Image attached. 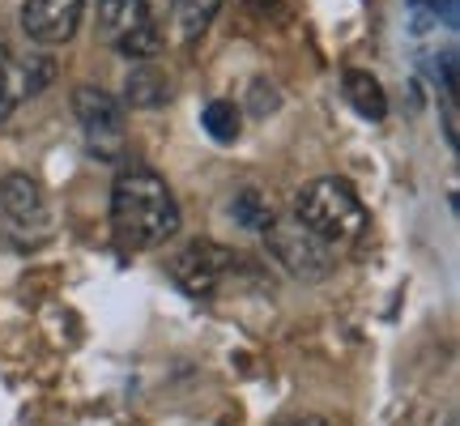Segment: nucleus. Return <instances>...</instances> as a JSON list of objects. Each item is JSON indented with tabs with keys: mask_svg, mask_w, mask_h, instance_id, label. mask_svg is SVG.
I'll use <instances>...</instances> for the list:
<instances>
[{
	"mask_svg": "<svg viewBox=\"0 0 460 426\" xmlns=\"http://www.w3.org/2000/svg\"><path fill=\"white\" fill-rule=\"evenodd\" d=\"M230 264V252L217 244H188L171 261V281L180 286L183 295L192 298H209L217 290V281H222V273H226Z\"/></svg>",
	"mask_w": 460,
	"mask_h": 426,
	"instance_id": "obj_8",
	"label": "nucleus"
},
{
	"mask_svg": "<svg viewBox=\"0 0 460 426\" xmlns=\"http://www.w3.org/2000/svg\"><path fill=\"white\" fill-rule=\"evenodd\" d=\"M0 239L17 252H31L51 239V205L39 180L31 175L0 180Z\"/></svg>",
	"mask_w": 460,
	"mask_h": 426,
	"instance_id": "obj_3",
	"label": "nucleus"
},
{
	"mask_svg": "<svg viewBox=\"0 0 460 426\" xmlns=\"http://www.w3.org/2000/svg\"><path fill=\"white\" fill-rule=\"evenodd\" d=\"M158 48H163V34H158V26H154V17L149 13L115 39V51H119V56H132V60H154Z\"/></svg>",
	"mask_w": 460,
	"mask_h": 426,
	"instance_id": "obj_13",
	"label": "nucleus"
},
{
	"mask_svg": "<svg viewBox=\"0 0 460 426\" xmlns=\"http://www.w3.org/2000/svg\"><path fill=\"white\" fill-rule=\"evenodd\" d=\"M295 217L307 230H315L324 244H349L367 230V205L354 192V183L337 175L307 183L295 197Z\"/></svg>",
	"mask_w": 460,
	"mask_h": 426,
	"instance_id": "obj_2",
	"label": "nucleus"
},
{
	"mask_svg": "<svg viewBox=\"0 0 460 426\" xmlns=\"http://www.w3.org/2000/svg\"><path fill=\"white\" fill-rule=\"evenodd\" d=\"M230 213H234V222H239L243 230H269L273 226V205H269V197L256 192V188L239 192L234 205H230Z\"/></svg>",
	"mask_w": 460,
	"mask_h": 426,
	"instance_id": "obj_14",
	"label": "nucleus"
},
{
	"mask_svg": "<svg viewBox=\"0 0 460 426\" xmlns=\"http://www.w3.org/2000/svg\"><path fill=\"white\" fill-rule=\"evenodd\" d=\"M124 99L137 111H154V107H163L171 99V82H166V73L154 60H137L128 68V77H124Z\"/></svg>",
	"mask_w": 460,
	"mask_h": 426,
	"instance_id": "obj_9",
	"label": "nucleus"
},
{
	"mask_svg": "<svg viewBox=\"0 0 460 426\" xmlns=\"http://www.w3.org/2000/svg\"><path fill=\"white\" fill-rule=\"evenodd\" d=\"M295 426H329L324 418H303V422H295Z\"/></svg>",
	"mask_w": 460,
	"mask_h": 426,
	"instance_id": "obj_17",
	"label": "nucleus"
},
{
	"mask_svg": "<svg viewBox=\"0 0 460 426\" xmlns=\"http://www.w3.org/2000/svg\"><path fill=\"white\" fill-rule=\"evenodd\" d=\"M341 85H345V102H349L362 120H384V115H388V94H384V85H379L371 73L349 68Z\"/></svg>",
	"mask_w": 460,
	"mask_h": 426,
	"instance_id": "obj_10",
	"label": "nucleus"
},
{
	"mask_svg": "<svg viewBox=\"0 0 460 426\" xmlns=\"http://www.w3.org/2000/svg\"><path fill=\"white\" fill-rule=\"evenodd\" d=\"M200 124H205V132L214 137L217 146H230V141H239V132H243V115H239V107H234V102L214 99V102H205Z\"/></svg>",
	"mask_w": 460,
	"mask_h": 426,
	"instance_id": "obj_12",
	"label": "nucleus"
},
{
	"mask_svg": "<svg viewBox=\"0 0 460 426\" xmlns=\"http://www.w3.org/2000/svg\"><path fill=\"white\" fill-rule=\"evenodd\" d=\"M269 235V252L278 256V264H286V273H295L303 281H320L332 273V244H324L315 230H307L303 222H273L264 230Z\"/></svg>",
	"mask_w": 460,
	"mask_h": 426,
	"instance_id": "obj_4",
	"label": "nucleus"
},
{
	"mask_svg": "<svg viewBox=\"0 0 460 426\" xmlns=\"http://www.w3.org/2000/svg\"><path fill=\"white\" fill-rule=\"evenodd\" d=\"M56 82V65L48 56H17L0 43V129L26 99L43 94Z\"/></svg>",
	"mask_w": 460,
	"mask_h": 426,
	"instance_id": "obj_6",
	"label": "nucleus"
},
{
	"mask_svg": "<svg viewBox=\"0 0 460 426\" xmlns=\"http://www.w3.org/2000/svg\"><path fill=\"white\" fill-rule=\"evenodd\" d=\"M73 111L82 120V132L99 158H124V107L102 85H77Z\"/></svg>",
	"mask_w": 460,
	"mask_h": 426,
	"instance_id": "obj_5",
	"label": "nucleus"
},
{
	"mask_svg": "<svg viewBox=\"0 0 460 426\" xmlns=\"http://www.w3.org/2000/svg\"><path fill=\"white\" fill-rule=\"evenodd\" d=\"M247 102H252V115H261V120H264V115H269V111H278V85H269V82H252V99H247Z\"/></svg>",
	"mask_w": 460,
	"mask_h": 426,
	"instance_id": "obj_16",
	"label": "nucleus"
},
{
	"mask_svg": "<svg viewBox=\"0 0 460 426\" xmlns=\"http://www.w3.org/2000/svg\"><path fill=\"white\" fill-rule=\"evenodd\" d=\"M410 9L418 22H435V26H447V31L456 26V17H460L456 0H410Z\"/></svg>",
	"mask_w": 460,
	"mask_h": 426,
	"instance_id": "obj_15",
	"label": "nucleus"
},
{
	"mask_svg": "<svg viewBox=\"0 0 460 426\" xmlns=\"http://www.w3.org/2000/svg\"><path fill=\"white\" fill-rule=\"evenodd\" d=\"M85 17V0H26L22 4V31L39 48L68 43Z\"/></svg>",
	"mask_w": 460,
	"mask_h": 426,
	"instance_id": "obj_7",
	"label": "nucleus"
},
{
	"mask_svg": "<svg viewBox=\"0 0 460 426\" xmlns=\"http://www.w3.org/2000/svg\"><path fill=\"white\" fill-rule=\"evenodd\" d=\"M222 0H171V13H175V26H180V39L192 43L209 31V22L217 17Z\"/></svg>",
	"mask_w": 460,
	"mask_h": 426,
	"instance_id": "obj_11",
	"label": "nucleus"
},
{
	"mask_svg": "<svg viewBox=\"0 0 460 426\" xmlns=\"http://www.w3.org/2000/svg\"><path fill=\"white\" fill-rule=\"evenodd\" d=\"M111 230L132 252L163 247L180 230V200L158 171L141 163L119 166L111 183Z\"/></svg>",
	"mask_w": 460,
	"mask_h": 426,
	"instance_id": "obj_1",
	"label": "nucleus"
}]
</instances>
